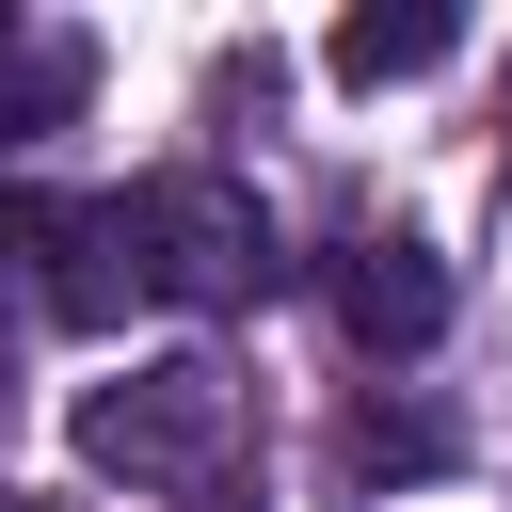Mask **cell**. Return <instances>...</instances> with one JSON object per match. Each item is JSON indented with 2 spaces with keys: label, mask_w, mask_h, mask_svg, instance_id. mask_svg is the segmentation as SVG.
Wrapping results in <instances>:
<instances>
[{
  "label": "cell",
  "mask_w": 512,
  "mask_h": 512,
  "mask_svg": "<svg viewBox=\"0 0 512 512\" xmlns=\"http://www.w3.org/2000/svg\"><path fill=\"white\" fill-rule=\"evenodd\" d=\"M0 512H48V496H0Z\"/></svg>",
  "instance_id": "cell-7"
},
{
  "label": "cell",
  "mask_w": 512,
  "mask_h": 512,
  "mask_svg": "<svg viewBox=\"0 0 512 512\" xmlns=\"http://www.w3.org/2000/svg\"><path fill=\"white\" fill-rule=\"evenodd\" d=\"M336 336L352 352H432L448 336V256L432 240H352L336 256Z\"/></svg>",
  "instance_id": "cell-4"
},
{
  "label": "cell",
  "mask_w": 512,
  "mask_h": 512,
  "mask_svg": "<svg viewBox=\"0 0 512 512\" xmlns=\"http://www.w3.org/2000/svg\"><path fill=\"white\" fill-rule=\"evenodd\" d=\"M448 48H464L448 0H368V16H336V80H368V96H384V80H432Z\"/></svg>",
  "instance_id": "cell-5"
},
{
  "label": "cell",
  "mask_w": 512,
  "mask_h": 512,
  "mask_svg": "<svg viewBox=\"0 0 512 512\" xmlns=\"http://www.w3.org/2000/svg\"><path fill=\"white\" fill-rule=\"evenodd\" d=\"M64 96H80V48H48V32H16V16H0V160H16V144H48V128H64Z\"/></svg>",
  "instance_id": "cell-6"
},
{
  "label": "cell",
  "mask_w": 512,
  "mask_h": 512,
  "mask_svg": "<svg viewBox=\"0 0 512 512\" xmlns=\"http://www.w3.org/2000/svg\"><path fill=\"white\" fill-rule=\"evenodd\" d=\"M144 240H160V304H272V208L240 176H144Z\"/></svg>",
  "instance_id": "cell-3"
},
{
  "label": "cell",
  "mask_w": 512,
  "mask_h": 512,
  "mask_svg": "<svg viewBox=\"0 0 512 512\" xmlns=\"http://www.w3.org/2000/svg\"><path fill=\"white\" fill-rule=\"evenodd\" d=\"M224 432H240V384H224L208 352H160V368L80 384V464H96V480H208Z\"/></svg>",
  "instance_id": "cell-2"
},
{
  "label": "cell",
  "mask_w": 512,
  "mask_h": 512,
  "mask_svg": "<svg viewBox=\"0 0 512 512\" xmlns=\"http://www.w3.org/2000/svg\"><path fill=\"white\" fill-rule=\"evenodd\" d=\"M0 256H32V304L64 336H112L128 304H160L144 192H0Z\"/></svg>",
  "instance_id": "cell-1"
}]
</instances>
